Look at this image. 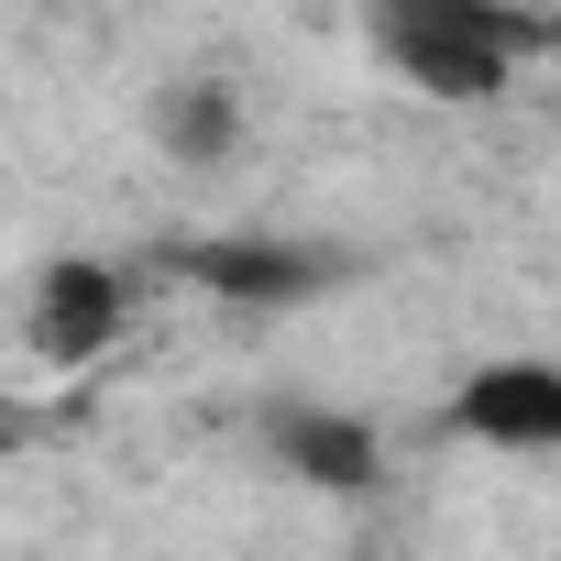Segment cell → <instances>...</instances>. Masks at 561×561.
<instances>
[{"mask_svg": "<svg viewBox=\"0 0 561 561\" xmlns=\"http://www.w3.org/2000/svg\"><path fill=\"white\" fill-rule=\"evenodd\" d=\"M528 45H539V23L484 12V0H408V12H375V56L408 89H430V100H495Z\"/></svg>", "mask_w": 561, "mask_h": 561, "instance_id": "obj_1", "label": "cell"}, {"mask_svg": "<svg viewBox=\"0 0 561 561\" xmlns=\"http://www.w3.org/2000/svg\"><path fill=\"white\" fill-rule=\"evenodd\" d=\"M451 430L484 451H561V364H539V353L473 364L451 386Z\"/></svg>", "mask_w": 561, "mask_h": 561, "instance_id": "obj_2", "label": "cell"}, {"mask_svg": "<svg viewBox=\"0 0 561 561\" xmlns=\"http://www.w3.org/2000/svg\"><path fill=\"white\" fill-rule=\"evenodd\" d=\"M264 451L298 484H320V495H375L386 484V440L353 408H320V397H275L264 408Z\"/></svg>", "mask_w": 561, "mask_h": 561, "instance_id": "obj_3", "label": "cell"}, {"mask_svg": "<svg viewBox=\"0 0 561 561\" xmlns=\"http://www.w3.org/2000/svg\"><path fill=\"white\" fill-rule=\"evenodd\" d=\"M198 287L242 298V309H298L320 287H342V253L331 242H275V231H231V242H198Z\"/></svg>", "mask_w": 561, "mask_h": 561, "instance_id": "obj_4", "label": "cell"}, {"mask_svg": "<svg viewBox=\"0 0 561 561\" xmlns=\"http://www.w3.org/2000/svg\"><path fill=\"white\" fill-rule=\"evenodd\" d=\"M111 331H122V275H111V264H89V253L45 264V287H34V353L89 364Z\"/></svg>", "mask_w": 561, "mask_h": 561, "instance_id": "obj_5", "label": "cell"}, {"mask_svg": "<svg viewBox=\"0 0 561 561\" xmlns=\"http://www.w3.org/2000/svg\"><path fill=\"white\" fill-rule=\"evenodd\" d=\"M154 133H165V154L220 165V154L242 144V100H231V78H176V89H154Z\"/></svg>", "mask_w": 561, "mask_h": 561, "instance_id": "obj_6", "label": "cell"}]
</instances>
